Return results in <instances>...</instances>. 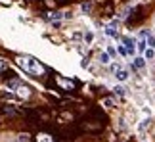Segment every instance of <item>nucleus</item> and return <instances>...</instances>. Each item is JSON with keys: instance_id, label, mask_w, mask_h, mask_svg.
<instances>
[{"instance_id": "obj_1", "label": "nucleus", "mask_w": 155, "mask_h": 142, "mask_svg": "<svg viewBox=\"0 0 155 142\" xmlns=\"http://www.w3.org/2000/svg\"><path fill=\"white\" fill-rule=\"evenodd\" d=\"M15 60H17V66L31 75H44V71H46L42 63L38 60H35V58H31V56H17Z\"/></svg>"}, {"instance_id": "obj_10", "label": "nucleus", "mask_w": 155, "mask_h": 142, "mask_svg": "<svg viewBox=\"0 0 155 142\" xmlns=\"http://www.w3.org/2000/svg\"><path fill=\"white\" fill-rule=\"evenodd\" d=\"M144 58H146V62L147 60H155V48H150V46H147L146 52H144Z\"/></svg>"}, {"instance_id": "obj_2", "label": "nucleus", "mask_w": 155, "mask_h": 142, "mask_svg": "<svg viewBox=\"0 0 155 142\" xmlns=\"http://www.w3.org/2000/svg\"><path fill=\"white\" fill-rule=\"evenodd\" d=\"M8 88H10V90H15V94L19 98H29V96H31V88H29L25 83L17 81V79L8 81Z\"/></svg>"}, {"instance_id": "obj_6", "label": "nucleus", "mask_w": 155, "mask_h": 142, "mask_svg": "<svg viewBox=\"0 0 155 142\" xmlns=\"http://www.w3.org/2000/svg\"><path fill=\"white\" fill-rule=\"evenodd\" d=\"M111 60L113 58L107 54V52H100V63H102V66H111Z\"/></svg>"}, {"instance_id": "obj_4", "label": "nucleus", "mask_w": 155, "mask_h": 142, "mask_svg": "<svg viewBox=\"0 0 155 142\" xmlns=\"http://www.w3.org/2000/svg\"><path fill=\"white\" fill-rule=\"evenodd\" d=\"M115 79L119 81V83H127L128 79H130V71L128 69H119V71H115Z\"/></svg>"}, {"instance_id": "obj_17", "label": "nucleus", "mask_w": 155, "mask_h": 142, "mask_svg": "<svg viewBox=\"0 0 155 142\" xmlns=\"http://www.w3.org/2000/svg\"><path fill=\"white\" fill-rule=\"evenodd\" d=\"M117 52H119L121 56H128V52H127V48H124L123 44H119V46H117Z\"/></svg>"}, {"instance_id": "obj_3", "label": "nucleus", "mask_w": 155, "mask_h": 142, "mask_svg": "<svg viewBox=\"0 0 155 142\" xmlns=\"http://www.w3.org/2000/svg\"><path fill=\"white\" fill-rule=\"evenodd\" d=\"M121 44L124 46V48H127V52H128L130 56H134V54H136V50H138V46H136L138 42H136L132 37H123V39H121Z\"/></svg>"}, {"instance_id": "obj_13", "label": "nucleus", "mask_w": 155, "mask_h": 142, "mask_svg": "<svg viewBox=\"0 0 155 142\" xmlns=\"http://www.w3.org/2000/svg\"><path fill=\"white\" fill-rule=\"evenodd\" d=\"M58 83H59L61 86H65V88H75L73 83H71V81H65V79H61V77H58Z\"/></svg>"}, {"instance_id": "obj_18", "label": "nucleus", "mask_w": 155, "mask_h": 142, "mask_svg": "<svg viewBox=\"0 0 155 142\" xmlns=\"http://www.w3.org/2000/svg\"><path fill=\"white\" fill-rule=\"evenodd\" d=\"M92 10V4L90 2H86V4H82V12H84V14H88V12Z\"/></svg>"}, {"instance_id": "obj_21", "label": "nucleus", "mask_w": 155, "mask_h": 142, "mask_svg": "<svg viewBox=\"0 0 155 142\" xmlns=\"http://www.w3.org/2000/svg\"><path fill=\"white\" fill-rule=\"evenodd\" d=\"M4 67H6V63H4V60H0V71H2Z\"/></svg>"}, {"instance_id": "obj_20", "label": "nucleus", "mask_w": 155, "mask_h": 142, "mask_svg": "<svg viewBox=\"0 0 155 142\" xmlns=\"http://www.w3.org/2000/svg\"><path fill=\"white\" fill-rule=\"evenodd\" d=\"M147 125H150V119H144V121L140 123V127H138V129H140V131H144V129H146Z\"/></svg>"}, {"instance_id": "obj_8", "label": "nucleus", "mask_w": 155, "mask_h": 142, "mask_svg": "<svg viewBox=\"0 0 155 142\" xmlns=\"http://www.w3.org/2000/svg\"><path fill=\"white\" fill-rule=\"evenodd\" d=\"M37 142H54V137H50L48 133H38L37 134Z\"/></svg>"}, {"instance_id": "obj_9", "label": "nucleus", "mask_w": 155, "mask_h": 142, "mask_svg": "<svg viewBox=\"0 0 155 142\" xmlns=\"http://www.w3.org/2000/svg\"><path fill=\"white\" fill-rule=\"evenodd\" d=\"M105 35H107L109 39H115L117 35H119V29H117V27H111V25H107V27H105Z\"/></svg>"}, {"instance_id": "obj_15", "label": "nucleus", "mask_w": 155, "mask_h": 142, "mask_svg": "<svg viewBox=\"0 0 155 142\" xmlns=\"http://www.w3.org/2000/svg\"><path fill=\"white\" fill-rule=\"evenodd\" d=\"M107 54H109L111 58H113V60H115V58H117V48H115V46H111V44H107Z\"/></svg>"}, {"instance_id": "obj_11", "label": "nucleus", "mask_w": 155, "mask_h": 142, "mask_svg": "<svg viewBox=\"0 0 155 142\" xmlns=\"http://www.w3.org/2000/svg\"><path fill=\"white\" fill-rule=\"evenodd\" d=\"M102 106L107 108V110H111V108H115V100H113V98H104L102 100Z\"/></svg>"}, {"instance_id": "obj_5", "label": "nucleus", "mask_w": 155, "mask_h": 142, "mask_svg": "<svg viewBox=\"0 0 155 142\" xmlns=\"http://www.w3.org/2000/svg\"><path fill=\"white\" fill-rule=\"evenodd\" d=\"M61 17H63L61 12H48V14H46V19H48V21H56V23L61 19Z\"/></svg>"}, {"instance_id": "obj_16", "label": "nucleus", "mask_w": 155, "mask_h": 142, "mask_svg": "<svg viewBox=\"0 0 155 142\" xmlns=\"http://www.w3.org/2000/svg\"><path fill=\"white\" fill-rule=\"evenodd\" d=\"M147 46H150V48H155V37H153L151 33L147 35Z\"/></svg>"}, {"instance_id": "obj_19", "label": "nucleus", "mask_w": 155, "mask_h": 142, "mask_svg": "<svg viewBox=\"0 0 155 142\" xmlns=\"http://www.w3.org/2000/svg\"><path fill=\"white\" fill-rule=\"evenodd\" d=\"M19 142H29V134L27 133H23V134H19V138H17Z\"/></svg>"}, {"instance_id": "obj_14", "label": "nucleus", "mask_w": 155, "mask_h": 142, "mask_svg": "<svg viewBox=\"0 0 155 142\" xmlns=\"http://www.w3.org/2000/svg\"><path fill=\"white\" fill-rule=\"evenodd\" d=\"M113 90H115V94H117V96H124V94H127V88H124L123 85H117L115 88H113Z\"/></svg>"}, {"instance_id": "obj_12", "label": "nucleus", "mask_w": 155, "mask_h": 142, "mask_svg": "<svg viewBox=\"0 0 155 142\" xmlns=\"http://www.w3.org/2000/svg\"><path fill=\"white\" fill-rule=\"evenodd\" d=\"M84 42L86 44H92L94 42V33L90 31V29H86V31H84Z\"/></svg>"}, {"instance_id": "obj_7", "label": "nucleus", "mask_w": 155, "mask_h": 142, "mask_svg": "<svg viewBox=\"0 0 155 142\" xmlns=\"http://www.w3.org/2000/svg\"><path fill=\"white\" fill-rule=\"evenodd\" d=\"M132 63H134L136 69H144V67H146V58H144V56H138V58H134Z\"/></svg>"}]
</instances>
